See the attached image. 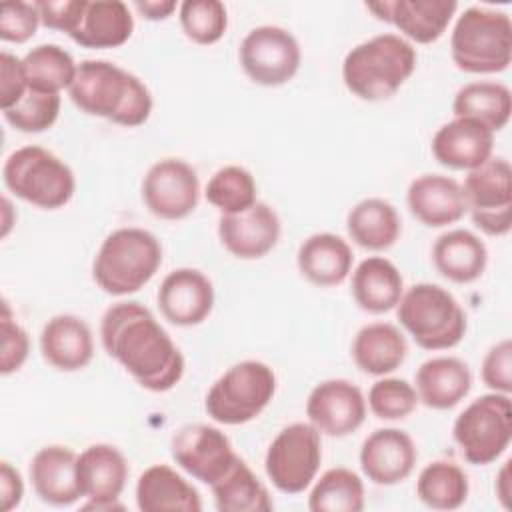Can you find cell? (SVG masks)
Returning a JSON list of instances; mask_svg holds the SVG:
<instances>
[{
	"label": "cell",
	"instance_id": "36",
	"mask_svg": "<svg viewBox=\"0 0 512 512\" xmlns=\"http://www.w3.org/2000/svg\"><path fill=\"white\" fill-rule=\"evenodd\" d=\"M22 66L28 88L50 94L68 90L78 68L72 54L58 44L34 46L22 58Z\"/></svg>",
	"mask_w": 512,
	"mask_h": 512
},
{
	"label": "cell",
	"instance_id": "38",
	"mask_svg": "<svg viewBox=\"0 0 512 512\" xmlns=\"http://www.w3.org/2000/svg\"><path fill=\"white\" fill-rule=\"evenodd\" d=\"M256 192L258 186L252 172L230 164L210 176L204 196L222 214H238L258 202Z\"/></svg>",
	"mask_w": 512,
	"mask_h": 512
},
{
	"label": "cell",
	"instance_id": "3",
	"mask_svg": "<svg viewBox=\"0 0 512 512\" xmlns=\"http://www.w3.org/2000/svg\"><path fill=\"white\" fill-rule=\"evenodd\" d=\"M416 60V48L400 34H378L348 50L342 60V80L360 100H388L414 74Z\"/></svg>",
	"mask_w": 512,
	"mask_h": 512
},
{
	"label": "cell",
	"instance_id": "47",
	"mask_svg": "<svg viewBox=\"0 0 512 512\" xmlns=\"http://www.w3.org/2000/svg\"><path fill=\"white\" fill-rule=\"evenodd\" d=\"M24 496V482L20 472L10 464L2 462L0 464V508L2 512H10L22 502Z\"/></svg>",
	"mask_w": 512,
	"mask_h": 512
},
{
	"label": "cell",
	"instance_id": "37",
	"mask_svg": "<svg viewBox=\"0 0 512 512\" xmlns=\"http://www.w3.org/2000/svg\"><path fill=\"white\" fill-rule=\"evenodd\" d=\"M312 512H360L364 508V482L344 466L326 470L308 496Z\"/></svg>",
	"mask_w": 512,
	"mask_h": 512
},
{
	"label": "cell",
	"instance_id": "25",
	"mask_svg": "<svg viewBox=\"0 0 512 512\" xmlns=\"http://www.w3.org/2000/svg\"><path fill=\"white\" fill-rule=\"evenodd\" d=\"M40 352L52 368L60 372H78L92 362V330L74 314L52 316L40 332Z\"/></svg>",
	"mask_w": 512,
	"mask_h": 512
},
{
	"label": "cell",
	"instance_id": "8",
	"mask_svg": "<svg viewBox=\"0 0 512 512\" xmlns=\"http://www.w3.org/2000/svg\"><path fill=\"white\" fill-rule=\"evenodd\" d=\"M276 394V374L260 360L232 364L208 390L206 414L224 426H238L258 418Z\"/></svg>",
	"mask_w": 512,
	"mask_h": 512
},
{
	"label": "cell",
	"instance_id": "21",
	"mask_svg": "<svg viewBox=\"0 0 512 512\" xmlns=\"http://www.w3.org/2000/svg\"><path fill=\"white\" fill-rule=\"evenodd\" d=\"M430 150L444 168L470 172L492 158L494 132L478 120L454 116L434 132Z\"/></svg>",
	"mask_w": 512,
	"mask_h": 512
},
{
	"label": "cell",
	"instance_id": "11",
	"mask_svg": "<svg viewBox=\"0 0 512 512\" xmlns=\"http://www.w3.org/2000/svg\"><path fill=\"white\" fill-rule=\"evenodd\" d=\"M462 194L472 222L488 236H506L512 228V168L504 156H492L464 178Z\"/></svg>",
	"mask_w": 512,
	"mask_h": 512
},
{
	"label": "cell",
	"instance_id": "14",
	"mask_svg": "<svg viewBox=\"0 0 512 512\" xmlns=\"http://www.w3.org/2000/svg\"><path fill=\"white\" fill-rule=\"evenodd\" d=\"M174 462L192 478L212 486L230 468L238 456L230 438L208 424H186L178 428L170 440Z\"/></svg>",
	"mask_w": 512,
	"mask_h": 512
},
{
	"label": "cell",
	"instance_id": "43",
	"mask_svg": "<svg viewBox=\"0 0 512 512\" xmlns=\"http://www.w3.org/2000/svg\"><path fill=\"white\" fill-rule=\"evenodd\" d=\"M40 14L36 2H4L0 6V38L12 44H24L30 40L38 26Z\"/></svg>",
	"mask_w": 512,
	"mask_h": 512
},
{
	"label": "cell",
	"instance_id": "35",
	"mask_svg": "<svg viewBox=\"0 0 512 512\" xmlns=\"http://www.w3.org/2000/svg\"><path fill=\"white\" fill-rule=\"evenodd\" d=\"M470 492L466 472L450 460H434L426 464L416 480V496L434 510L460 508Z\"/></svg>",
	"mask_w": 512,
	"mask_h": 512
},
{
	"label": "cell",
	"instance_id": "20",
	"mask_svg": "<svg viewBox=\"0 0 512 512\" xmlns=\"http://www.w3.org/2000/svg\"><path fill=\"white\" fill-rule=\"evenodd\" d=\"M358 458L370 482L394 486L412 474L418 450L408 432L400 428H378L362 442Z\"/></svg>",
	"mask_w": 512,
	"mask_h": 512
},
{
	"label": "cell",
	"instance_id": "15",
	"mask_svg": "<svg viewBox=\"0 0 512 512\" xmlns=\"http://www.w3.org/2000/svg\"><path fill=\"white\" fill-rule=\"evenodd\" d=\"M306 416L320 434L344 438L364 424L366 398L362 390L346 378L322 380L308 394Z\"/></svg>",
	"mask_w": 512,
	"mask_h": 512
},
{
	"label": "cell",
	"instance_id": "49",
	"mask_svg": "<svg viewBox=\"0 0 512 512\" xmlns=\"http://www.w3.org/2000/svg\"><path fill=\"white\" fill-rule=\"evenodd\" d=\"M496 496L504 508H510V460H506L496 476Z\"/></svg>",
	"mask_w": 512,
	"mask_h": 512
},
{
	"label": "cell",
	"instance_id": "17",
	"mask_svg": "<svg viewBox=\"0 0 512 512\" xmlns=\"http://www.w3.org/2000/svg\"><path fill=\"white\" fill-rule=\"evenodd\" d=\"M378 20L400 30L404 40L416 44L436 42L452 22L458 2L454 0H380L366 2Z\"/></svg>",
	"mask_w": 512,
	"mask_h": 512
},
{
	"label": "cell",
	"instance_id": "30",
	"mask_svg": "<svg viewBox=\"0 0 512 512\" xmlns=\"http://www.w3.org/2000/svg\"><path fill=\"white\" fill-rule=\"evenodd\" d=\"M402 294L404 278L384 256H368L352 272V298L368 314L390 312Z\"/></svg>",
	"mask_w": 512,
	"mask_h": 512
},
{
	"label": "cell",
	"instance_id": "32",
	"mask_svg": "<svg viewBox=\"0 0 512 512\" xmlns=\"http://www.w3.org/2000/svg\"><path fill=\"white\" fill-rule=\"evenodd\" d=\"M346 230L354 244L364 250L382 252L396 244L402 232L398 210L384 198H364L346 216Z\"/></svg>",
	"mask_w": 512,
	"mask_h": 512
},
{
	"label": "cell",
	"instance_id": "48",
	"mask_svg": "<svg viewBox=\"0 0 512 512\" xmlns=\"http://www.w3.org/2000/svg\"><path fill=\"white\" fill-rule=\"evenodd\" d=\"M138 14L146 20L158 22V20H166L168 16H172V12L178 8V4L174 0H144V2H134L132 4Z\"/></svg>",
	"mask_w": 512,
	"mask_h": 512
},
{
	"label": "cell",
	"instance_id": "12",
	"mask_svg": "<svg viewBox=\"0 0 512 512\" xmlns=\"http://www.w3.org/2000/svg\"><path fill=\"white\" fill-rule=\"evenodd\" d=\"M244 74L258 86H282L290 82L302 62V50L292 32L264 24L252 28L238 50Z\"/></svg>",
	"mask_w": 512,
	"mask_h": 512
},
{
	"label": "cell",
	"instance_id": "5",
	"mask_svg": "<svg viewBox=\"0 0 512 512\" xmlns=\"http://www.w3.org/2000/svg\"><path fill=\"white\" fill-rule=\"evenodd\" d=\"M450 58L468 74H498L512 62V22L502 10L470 6L454 22Z\"/></svg>",
	"mask_w": 512,
	"mask_h": 512
},
{
	"label": "cell",
	"instance_id": "46",
	"mask_svg": "<svg viewBox=\"0 0 512 512\" xmlns=\"http://www.w3.org/2000/svg\"><path fill=\"white\" fill-rule=\"evenodd\" d=\"M42 26L70 34L76 24L80 0H40L36 2Z\"/></svg>",
	"mask_w": 512,
	"mask_h": 512
},
{
	"label": "cell",
	"instance_id": "6",
	"mask_svg": "<svg viewBox=\"0 0 512 512\" xmlns=\"http://www.w3.org/2000/svg\"><path fill=\"white\" fill-rule=\"evenodd\" d=\"M402 328L424 350H448L462 342L468 320L460 302L442 286L418 282L396 304Z\"/></svg>",
	"mask_w": 512,
	"mask_h": 512
},
{
	"label": "cell",
	"instance_id": "28",
	"mask_svg": "<svg viewBox=\"0 0 512 512\" xmlns=\"http://www.w3.org/2000/svg\"><path fill=\"white\" fill-rule=\"evenodd\" d=\"M432 264L440 276L454 284L478 280L488 264L486 244L470 230L456 228L440 234L432 244Z\"/></svg>",
	"mask_w": 512,
	"mask_h": 512
},
{
	"label": "cell",
	"instance_id": "45",
	"mask_svg": "<svg viewBox=\"0 0 512 512\" xmlns=\"http://www.w3.org/2000/svg\"><path fill=\"white\" fill-rule=\"evenodd\" d=\"M28 90L22 58L2 52L0 54V108H12Z\"/></svg>",
	"mask_w": 512,
	"mask_h": 512
},
{
	"label": "cell",
	"instance_id": "33",
	"mask_svg": "<svg viewBox=\"0 0 512 512\" xmlns=\"http://www.w3.org/2000/svg\"><path fill=\"white\" fill-rule=\"evenodd\" d=\"M452 112L456 118H472L498 132L508 124L512 114L510 88L492 80L468 82L454 94Z\"/></svg>",
	"mask_w": 512,
	"mask_h": 512
},
{
	"label": "cell",
	"instance_id": "31",
	"mask_svg": "<svg viewBox=\"0 0 512 512\" xmlns=\"http://www.w3.org/2000/svg\"><path fill=\"white\" fill-rule=\"evenodd\" d=\"M350 354L364 374L386 376L402 366L408 354V344L394 324L372 322L356 332Z\"/></svg>",
	"mask_w": 512,
	"mask_h": 512
},
{
	"label": "cell",
	"instance_id": "18",
	"mask_svg": "<svg viewBox=\"0 0 512 512\" xmlns=\"http://www.w3.org/2000/svg\"><path fill=\"white\" fill-rule=\"evenodd\" d=\"M282 226L276 210L266 202H256L238 214H222L218 220V238L222 246L240 260H258L266 256L280 238Z\"/></svg>",
	"mask_w": 512,
	"mask_h": 512
},
{
	"label": "cell",
	"instance_id": "22",
	"mask_svg": "<svg viewBox=\"0 0 512 512\" xmlns=\"http://www.w3.org/2000/svg\"><path fill=\"white\" fill-rule=\"evenodd\" d=\"M134 16L122 0H80V10L70 38L90 50L118 48L130 40Z\"/></svg>",
	"mask_w": 512,
	"mask_h": 512
},
{
	"label": "cell",
	"instance_id": "19",
	"mask_svg": "<svg viewBox=\"0 0 512 512\" xmlns=\"http://www.w3.org/2000/svg\"><path fill=\"white\" fill-rule=\"evenodd\" d=\"M158 308L174 326H198L214 308V286L196 268H176L164 276L158 288Z\"/></svg>",
	"mask_w": 512,
	"mask_h": 512
},
{
	"label": "cell",
	"instance_id": "1",
	"mask_svg": "<svg viewBox=\"0 0 512 512\" xmlns=\"http://www.w3.org/2000/svg\"><path fill=\"white\" fill-rule=\"evenodd\" d=\"M100 340L142 388L168 392L184 376V356L154 314L136 300L112 304L100 322Z\"/></svg>",
	"mask_w": 512,
	"mask_h": 512
},
{
	"label": "cell",
	"instance_id": "42",
	"mask_svg": "<svg viewBox=\"0 0 512 512\" xmlns=\"http://www.w3.org/2000/svg\"><path fill=\"white\" fill-rule=\"evenodd\" d=\"M0 332H2V350H0V372L4 376L22 368L30 352L28 332L14 320L8 302H2L0 316Z\"/></svg>",
	"mask_w": 512,
	"mask_h": 512
},
{
	"label": "cell",
	"instance_id": "13",
	"mask_svg": "<svg viewBox=\"0 0 512 512\" xmlns=\"http://www.w3.org/2000/svg\"><path fill=\"white\" fill-rule=\"evenodd\" d=\"M200 200L196 170L180 158L154 162L142 180V202L160 220H182L190 216Z\"/></svg>",
	"mask_w": 512,
	"mask_h": 512
},
{
	"label": "cell",
	"instance_id": "10",
	"mask_svg": "<svg viewBox=\"0 0 512 512\" xmlns=\"http://www.w3.org/2000/svg\"><path fill=\"white\" fill-rule=\"evenodd\" d=\"M320 462V432L310 422H294L282 428L270 442L264 468L270 482L280 492L300 494L316 478Z\"/></svg>",
	"mask_w": 512,
	"mask_h": 512
},
{
	"label": "cell",
	"instance_id": "29",
	"mask_svg": "<svg viewBox=\"0 0 512 512\" xmlns=\"http://www.w3.org/2000/svg\"><path fill=\"white\" fill-rule=\"evenodd\" d=\"M136 504L142 512L202 510L198 490L168 464H154L138 476Z\"/></svg>",
	"mask_w": 512,
	"mask_h": 512
},
{
	"label": "cell",
	"instance_id": "40",
	"mask_svg": "<svg viewBox=\"0 0 512 512\" xmlns=\"http://www.w3.org/2000/svg\"><path fill=\"white\" fill-rule=\"evenodd\" d=\"M62 106L60 94L28 88L26 94L8 110H2L4 120L24 134H38L54 126Z\"/></svg>",
	"mask_w": 512,
	"mask_h": 512
},
{
	"label": "cell",
	"instance_id": "26",
	"mask_svg": "<svg viewBox=\"0 0 512 512\" xmlns=\"http://www.w3.org/2000/svg\"><path fill=\"white\" fill-rule=\"evenodd\" d=\"M418 400L432 410H450L472 388L468 364L456 356H436L420 364L414 376Z\"/></svg>",
	"mask_w": 512,
	"mask_h": 512
},
{
	"label": "cell",
	"instance_id": "44",
	"mask_svg": "<svg viewBox=\"0 0 512 512\" xmlns=\"http://www.w3.org/2000/svg\"><path fill=\"white\" fill-rule=\"evenodd\" d=\"M480 376L492 392H512V342L508 338L496 342L482 358Z\"/></svg>",
	"mask_w": 512,
	"mask_h": 512
},
{
	"label": "cell",
	"instance_id": "16",
	"mask_svg": "<svg viewBox=\"0 0 512 512\" xmlns=\"http://www.w3.org/2000/svg\"><path fill=\"white\" fill-rule=\"evenodd\" d=\"M76 476L84 510H122L118 498L128 480V462L112 444H92L78 454Z\"/></svg>",
	"mask_w": 512,
	"mask_h": 512
},
{
	"label": "cell",
	"instance_id": "27",
	"mask_svg": "<svg viewBox=\"0 0 512 512\" xmlns=\"http://www.w3.org/2000/svg\"><path fill=\"white\" fill-rule=\"evenodd\" d=\"M300 274L314 286L330 288L342 284L352 272L354 254L350 244L332 232L308 236L296 254Z\"/></svg>",
	"mask_w": 512,
	"mask_h": 512
},
{
	"label": "cell",
	"instance_id": "41",
	"mask_svg": "<svg viewBox=\"0 0 512 512\" xmlns=\"http://www.w3.org/2000/svg\"><path fill=\"white\" fill-rule=\"evenodd\" d=\"M416 388L404 378L376 380L368 390V408L380 420H404L418 406Z\"/></svg>",
	"mask_w": 512,
	"mask_h": 512
},
{
	"label": "cell",
	"instance_id": "7",
	"mask_svg": "<svg viewBox=\"0 0 512 512\" xmlns=\"http://www.w3.org/2000/svg\"><path fill=\"white\" fill-rule=\"evenodd\" d=\"M2 182L16 198L42 210L66 206L76 192L72 168L42 146L14 150L2 166Z\"/></svg>",
	"mask_w": 512,
	"mask_h": 512
},
{
	"label": "cell",
	"instance_id": "24",
	"mask_svg": "<svg viewBox=\"0 0 512 512\" xmlns=\"http://www.w3.org/2000/svg\"><path fill=\"white\" fill-rule=\"evenodd\" d=\"M78 454L62 444L40 448L30 460V482L36 496L52 506H70L82 492L76 476Z\"/></svg>",
	"mask_w": 512,
	"mask_h": 512
},
{
	"label": "cell",
	"instance_id": "23",
	"mask_svg": "<svg viewBox=\"0 0 512 512\" xmlns=\"http://www.w3.org/2000/svg\"><path fill=\"white\" fill-rule=\"evenodd\" d=\"M410 214L428 228L456 224L466 214L462 186L444 174H422L406 190Z\"/></svg>",
	"mask_w": 512,
	"mask_h": 512
},
{
	"label": "cell",
	"instance_id": "2",
	"mask_svg": "<svg viewBox=\"0 0 512 512\" xmlns=\"http://www.w3.org/2000/svg\"><path fill=\"white\" fill-rule=\"evenodd\" d=\"M68 96L80 112L126 128L142 126L154 106L144 80L108 60H82Z\"/></svg>",
	"mask_w": 512,
	"mask_h": 512
},
{
	"label": "cell",
	"instance_id": "4",
	"mask_svg": "<svg viewBox=\"0 0 512 512\" xmlns=\"http://www.w3.org/2000/svg\"><path fill=\"white\" fill-rule=\"evenodd\" d=\"M162 264L160 240L136 226L110 232L92 262V278L110 296H128L144 288Z\"/></svg>",
	"mask_w": 512,
	"mask_h": 512
},
{
	"label": "cell",
	"instance_id": "34",
	"mask_svg": "<svg viewBox=\"0 0 512 512\" xmlns=\"http://www.w3.org/2000/svg\"><path fill=\"white\" fill-rule=\"evenodd\" d=\"M210 490L220 512H270L274 508L266 486L240 456Z\"/></svg>",
	"mask_w": 512,
	"mask_h": 512
},
{
	"label": "cell",
	"instance_id": "9",
	"mask_svg": "<svg viewBox=\"0 0 512 512\" xmlns=\"http://www.w3.org/2000/svg\"><path fill=\"white\" fill-rule=\"evenodd\" d=\"M452 438L466 462L486 466L498 460L512 440L510 394L490 392L472 400L454 420Z\"/></svg>",
	"mask_w": 512,
	"mask_h": 512
},
{
	"label": "cell",
	"instance_id": "39",
	"mask_svg": "<svg viewBox=\"0 0 512 512\" xmlns=\"http://www.w3.org/2000/svg\"><path fill=\"white\" fill-rule=\"evenodd\" d=\"M178 20L186 38L200 46L216 44L228 28V12L220 0H186L178 6Z\"/></svg>",
	"mask_w": 512,
	"mask_h": 512
}]
</instances>
